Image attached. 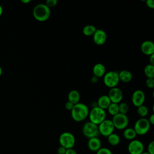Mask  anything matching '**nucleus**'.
<instances>
[{"label": "nucleus", "mask_w": 154, "mask_h": 154, "mask_svg": "<svg viewBox=\"0 0 154 154\" xmlns=\"http://www.w3.org/2000/svg\"><path fill=\"white\" fill-rule=\"evenodd\" d=\"M137 114L139 116L141 117V118H145L148 113H149V109L147 107L144 105H142L138 107H137Z\"/></svg>", "instance_id": "393cba45"}, {"label": "nucleus", "mask_w": 154, "mask_h": 154, "mask_svg": "<svg viewBox=\"0 0 154 154\" xmlns=\"http://www.w3.org/2000/svg\"><path fill=\"white\" fill-rule=\"evenodd\" d=\"M2 12H3V9H2V6L0 5V16L2 15Z\"/></svg>", "instance_id": "58836bf2"}, {"label": "nucleus", "mask_w": 154, "mask_h": 154, "mask_svg": "<svg viewBox=\"0 0 154 154\" xmlns=\"http://www.w3.org/2000/svg\"><path fill=\"white\" fill-rule=\"evenodd\" d=\"M51 9L45 4H38L33 8L32 14L35 20L45 22L49 19L51 16Z\"/></svg>", "instance_id": "f03ea898"}, {"label": "nucleus", "mask_w": 154, "mask_h": 154, "mask_svg": "<svg viewBox=\"0 0 154 154\" xmlns=\"http://www.w3.org/2000/svg\"><path fill=\"white\" fill-rule=\"evenodd\" d=\"M88 117L90 122L98 125L106 119V111L97 106H94L89 111Z\"/></svg>", "instance_id": "7ed1b4c3"}, {"label": "nucleus", "mask_w": 154, "mask_h": 154, "mask_svg": "<svg viewBox=\"0 0 154 154\" xmlns=\"http://www.w3.org/2000/svg\"><path fill=\"white\" fill-rule=\"evenodd\" d=\"M96 154H112L111 150L106 147H101L96 152Z\"/></svg>", "instance_id": "bb28decb"}, {"label": "nucleus", "mask_w": 154, "mask_h": 154, "mask_svg": "<svg viewBox=\"0 0 154 154\" xmlns=\"http://www.w3.org/2000/svg\"><path fill=\"white\" fill-rule=\"evenodd\" d=\"M108 143L113 146L118 145L120 142V138L119 135L116 133H112L107 137Z\"/></svg>", "instance_id": "412c9836"}, {"label": "nucleus", "mask_w": 154, "mask_h": 154, "mask_svg": "<svg viewBox=\"0 0 154 154\" xmlns=\"http://www.w3.org/2000/svg\"><path fill=\"white\" fill-rule=\"evenodd\" d=\"M60 146L66 149L73 148L75 144V137L73 134L69 132H64L59 137Z\"/></svg>", "instance_id": "0eeeda50"}, {"label": "nucleus", "mask_w": 154, "mask_h": 154, "mask_svg": "<svg viewBox=\"0 0 154 154\" xmlns=\"http://www.w3.org/2000/svg\"><path fill=\"white\" fill-rule=\"evenodd\" d=\"M150 154H154V141H152L147 146V151Z\"/></svg>", "instance_id": "c756f323"}, {"label": "nucleus", "mask_w": 154, "mask_h": 154, "mask_svg": "<svg viewBox=\"0 0 154 154\" xmlns=\"http://www.w3.org/2000/svg\"><path fill=\"white\" fill-rule=\"evenodd\" d=\"M21 2L24 4H27L31 2V0H21Z\"/></svg>", "instance_id": "4c0bfd02"}, {"label": "nucleus", "mask_w": 154, "mask_h": 154, "mask_svg": "<svg viewBox=\"0 0 154 154\" xmlns=\"http://www.w3.org/2000/svg\"><path fill=\"white\" fill-rule=\"evenodd\" d=\"M148 120H149V122L150 123V125H153L154 124V114H152L150 116Z\"/></svg>", "instance_id": "f704fd0d"}, {"label": "nucleus", "mask_w": 154, "mask_h": 154, "mask_svg": "<svg viewBox=\"0 0 154 154\" xmlns=\"http://www.w3.org/2000/svg\"><path fill=\"white\" fill-rule=\"evenodd\" d=\"M106 33L102 29H97L93 35V40L94 43L99 46L103 45L106 42Z\"/></svg>", "instance_id": "ddd939ff"}, {"label": "nucleus", "mask_w": 154, "mask_h": 154, "mask_svg": "<svg viewBox=\"0 0 154 154\" xmlns=\"http://www.w3.org/2000/svg\"><path fill=\"white\" fill-rule=\"evenodd\" d=\"M149 64L154 66V54L149 56Z\"/></svg>", "instance_id": "c9c22d12"}, {"label": "nucleus", "mask_w": 154, "mask_h": 154, "mask_svg": "<svg viewBox=\"0 0 154 154\" xmlns=\"http://www.w3.org/2000/svg\"><path fill=\"white\" fill-rule=\"evenodd\" d=\"M106 72L105 66L100 63H96L93 67V76L97 77V78L103 77Z\"/></svg>", "instance_id": "dca6fc26"}, {"label": "nucleus", "mask_w": 154, "mask_h": 154, "mask_svg": "<svg viewBox=\"0 0 154 154\" xmlns=\"http://www.w3.org/2000/svg\"><path fill=\"white\" fill-rule=\"evenodd\" d=\"M137 134L132 128H126L124 129L123 132V136L125 138L128 140H133L137 137Z\"/></svg>", "instance_id": "aec40b11"}, {"label": "nucleus", "mask_w": 154, "mask_h": 154, "mask_svg": "<svg viewBox=\"0 0 154 154\" xmlns=\"http://www.w3.org/2000/svg\"><path fill=\"white\" fill-rule=\"evenodd\" d=\"M97 28L94 25H87L82 28V33L85 36H93Z\"/></svg>", "instance_id": "4be33fe9"}, {"label": "nucleus", "mask_w": 154, "mask_h": 154, "mask_svg": "<svg viewBox=\"0 0 154 154\" xmlns=\"http://www.w3.org/2000/svg\"><path fill=\"white\" fill-rule=\"evenodd\" d=\"M129 111V105L127 103L121 102L119 103V113L126 114Z\"/></svg>", "instance_id": "a878e982"}, {"label": "nucleus", "mask_w": 154, "mask_h": 154, "mask_svg": "<svg viewBox=\"0 0 154 154\" xmlns=\"http://www.w3.org/2000/svg\"><path fill=\"white\" fill-rule=\"evenodd\" d=\"M65 154H77V152L75 149H73V148H71V149H67L66 150Z\"/></svg>", "instance_id": "72a5a7b5"}, {"label": "nucleus", "mask_w": 154, "mask_h": 154, "mask_svg": "<svg viewBox=\"0 0 154 154\" xmlns=\"http://www.w3.org/2000/svg\"><path fill=\"white\" fill-rule=\"evenodd\" d=\"M141 154H150V153H148L147 152H144V151Z\"/></svg>", "instance_id": "ea45409f"}, {"label": "nucleus", "mask_w": 154, "mask_h": 154, "mask_svg": "<svg viewBox=\"0 0 154 154\" xmlns=\"http://www.w3.org/2000/svg\"><path fill=\"white\" fill-rule=\"evenodd\" d=\"M143 143L138 140H131L128 146V151L130 154H141L144 152Z\"/></svg>", "instance_id": "9d476101"}, {"label": "nucleus", "mask_w": 154, "mask_h": 154, "mask_svg": "<svg viewBox=\"0 0 154 154\" xmlns=\"http://www.w3.org/2000/svg\"><path fill=\"white\" fill-rule=\"evenodd\" d=\"M145 99H146V96L143 90H136L132 93L131 100H132V104L135 106L138 107L142 105H144Z\"/></svg>", "instance_id": "f8f14e48"}, {"label": "nucleus", "mask_w": 154, "mask_h": 154, "mask_svg": "<svg viewBox=\"0 0 154 154\" xmlns=\"http://www.w3.org/2000/svg\"><path fill=\"white\" fill-rule=\"evenodd\" d=\"M108 96L109 97L112 103L119 104L122 102L123 99V94L120 88L116 87L110 88L108 92Z\"/></svg>", "instance_id": "9b49d317"}, {"label": "nucleus", "mask_w": 154, "mask_h": 154, "mask_svg": "<svg viewBox=\"0 0 154 154\" xmlns=\"http://www.w3.org/2000/svg\"><path fill=\"white\" fill-rule=\"evenodd\" d=\"M114 126L116 129L119 130H124L127 128L129 124V118L126 114L118 113L117 114L112 116L111 120Z\"/></svg>", "instance_id": "6e6552de"}, {"label": "nucleus", "mask_w": 154, "mask_h": 154, "mask_svg": "<svg viewBox=\"0 0 154 154\" xmlns=\"http://www.w3.org/2000/svg\"><path fill=\"white\" fill-rule=\"evenodd\" d=\"M103 82L107 87L112 88L117 87L120 82L119 78V72L108 71L105 73L103 76Z\"/></svg>", "instance_id": "20e7f679"}, {"label": "nucleus", "mask_w": 154, "mask_h": 154, "mask_svg": "<svg viewBox=\"0 0 154 154\" xmlns=\"http://www.w3.org/2000/svg\"><path fill=\"white\" fill-rule=\"evenodd\" d=\"M146 85L148 88H153L154 87V78H147Z\"/></svg>", "instance_id": "c85d7f7f"}, {"label": "nucleus", "mask_w": 154, "mask_h": 154, "mask_svg": "<svg viewBox=\"0 0 154 154\" xmlns=\"http://www.w3.org/2000/svg\"><path fill=\"white\" fill-rule=\"evenodd\" d=\"M146 4L150 8L153 9L154 8V1L153 0H147V1H146Z\"/></svg>", "instance_id": "2f4dec72"}, {"label": "nucleus", "mask_w": 154, "mask_h": 154, "mask_svg": "<svg viewBox=\"0 0 154 154\" xmlns=\"http://www.w3.org/2000/svg\"><path fill=\"white\" fill-rule=\"evenodd\" d=\"M82 132L83 135L88 139L93 137H98L100 135L98 126L90 121L84 124L82 128Z\"/></svg>", "instance_id": "39448f33"}, {"label": "nucleus", "mask_w": 154, "mask_h": 154, "mask_svg": "<svg viewBox=\"0 0 154 154\" xmlns=\"http://www.w3.org/2000/svg\"><path fill=\"white\" fill-rule=\"evenodd\" d=\"M68 101L75 105L79 102L80 100V94L79 91L76 90H72L69 91L67 95Z\"/></svg>", "instance_id": "6ab92c4d"}, {"label": "nucleus", "mask_w": 154, "mask_h": 154, "mask_svg": "<svg viewBox=\"0 0 154 154\" xmlns=\"http://www.w3.org/2000/svg\"><path fill=\"white\" fill-rule=\"evenodd\" d=\"M111 102L108 96V95L103 94L100 96L97 101V106L99 108L105 110L108 108L109 105L111 104Z\"/></svg>", "instance_id": "f3484780"}, {"label": "nucleus", "mask_w": 154, "mask_h": 154, "mask_svg": "<svg viewBox=\"0 0 154 154\" xmlns=\"http://www.w3.org/2000/svg\"><path fill=\"white\" fill-rule=\"evenodd\" d=\"M66 149L64 148V147H62V146H60L58 149H57V154H65L66 153Z\"/></svg>", "instance_id": "7c9ffc66"}, {"label": "nucleus", "mask_w": 154, "mask_h": 154, "mask_svg": "<svg viewBox=\"0 0 154 154\" xmlns=\"http://www.w3.org/2000/svg\"><path fill=\"white\" fill-rule=\"evenodd\" d=\"M87 146L91 151L97 152L102 147V143L98 137H93L88 139Z\"/></svg>", "instance_id": "2eb2a0df"}, {"label": "nucleus", "mask_w": 154, "mask_h": 154, "mask_svg": "<svg viewBox=\"0 0 154 154\" xmlns=\"http://www.w3.org/2000/svg\"><path fill=\"white\" fill-rule=\"evenodd\" d=\"M150 126L151 125L147 119L140 118L135 122L134 129L135 130L137 135H143L148 132L150 128Z\"/></svg>", "instance_id": "423d86ee"}, {"label": "nucleus", "mask_w": 154, "mask_h": 154, "mask_svg": "<svg viewBox=\"0 0 154 154\" xmlns=\"http://www.w3.org/2000/svg\"><path fill=\"white\" fill-rule=\"evenodd\" d=\"M70 111L72 119L77 122H80L86 119L89 113L88 106L85 103L81 102L74 105Z\"/></svg>", "instance_id": "f257e3e1"}, {"label": "nucleus", "mask_w": 154, "mask_h": 154, "mask_svg": "<svg viewBox=\"0 0 154 154\" xmlns=\"http://www.w3.org/2000/svg\"><path fill=\"white\" fill-rule=\"evenodd\" d=\"M97 126L100 135L106 137L112 134L115 129L111 120L109 119H105Z\"/></svg>", "instance_id": "1a4fd4ad"}, {"label": "nucleus", "mask_w": 154, "mask_h": 154, "mask_svg": "<svg viewBox=\"0 0 154 154\" xmlns=\"http://www.w3.org/2000/svg\"><path fill=\"white\" fill-rule=\"evenodd\" d=\"M144 73L147 78H154V66L147 64L144 67Z\"/></svg>", "instance_id": "5701e85b"}, {"label": "nucleus", "mask_w": 154, "mask_h": 154, "mask_svg": "<svg viewBox=\"0 0 154 154\" xmlns=\"http://www.w3.org/2000/svg\"><path fill=\"white\" fill-rule=\"evenodd\" d=\"M140 49L144 55L150 56L154 54V43L151 40L144 41L141 45Z\"/></svg>", "instance_id": "4468645a"}, {"label": "nucleus", "mask_w": 154, "mask_h": 154, "mask_svg": "<svg viewBox=\"0 0 154 154\" xmlns=\"http://www.w3.org/2000/svg\"><path fill=\"white\" fill-rule=\"evenodd\" d=\"M58 3L57 0H47L45 2V4L49 8H52L55 7Z\"/></svg>", "instance_id": "cd10ccee"}, {"label": "nucleus", "mask_w": 154, "mask_h": 154, "mask_svg": "<svg viewBox=\"0 0 154 154\" xmlns=\"http://www.w3.org/2000/svg\"><path fill=\"white\" fill-rule=\"evenodd\" d=\"M2 69H1V67H0V76L1 75V74H2Z\"/></svg>", "instance_id": "a19ab883"}, {"label": "nucleus", "mask_w": 154, "mask_h": 154, "mask_svg": "<svg viewBox=\"0 0 154 154\" xmlns=\"http://www.w3.org/2000/svg\"><path fill=\"white\" fill-rule=\"evenodd\" d=\"M119 80L124 83L129 82L132 79V73L128 70H122L119 72Z\"/></svg>", "instance_id": "a211bd4d"}, {"label": "nucleus", "mask_w": 154, "mask_h": 154, "mask_svg": "<svg viewBox=\"0 0 154 154\" xmlns=\"http://www.w3.org/2000/svg\"><path fill=\"white\" fill-rule=\"evenodd\" d=\"M73 105H73V103H72L71 102L67 101V102H66L64 106H65V108H66V109H67V110H69V111H71L73 107Z\"/></svg>", "instance_id": "473e14b6"}, {"label": "nucleus", "mask_w": 154, "mask_h": 154, "mask_svg": "<svg viewBox=\"0 0 154 154\" xmlns=\"http://www.w3.org/2000/svg\"><path fill=\"white\" fill-rule=\"evenodd\" d=\"M98 81V78L94 76H93V77H91V81L92 83H96Z\"/></svg>", "instance_id": "e433bc0d"}, {"label": "nucleus", "mask_w": 154, "mask_h": 154, "mask_svg": "<svg viewBox=\"0 0 154 154\" xmlns=\"http://www.w3.org/2000/svg\"><path fill=\"white\" fill-rule=\"evenodd\" d=\"M106 109L108 110V112L110 115L114 116L119 113V104L111 102Z\"/></svg>", "instance_id": "b1692460"}]
</instances>
